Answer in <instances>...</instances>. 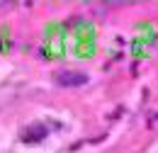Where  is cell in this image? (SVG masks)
Instances as JSON below:
<instances>
[{
	"label": "cell",
	"mask_w": 158,
	"mask_h": 153,
	"mask_svg": "<svg viewBox=\"0 0 158 153\" xmlns=\"http://www.w3.org/2000/svg\"><path fill=\"white\" fill-rule=\"evenodd\" d=\"M34 131H27L24 134V141H39V139H44L46 136V129H41V126H32Z\"/></svg>",
	"instance_id": "cell-2"
},
{
	"label": "cell",
	"mask_w": 158,
	"mask_h": 153,
	"mask_svg": "<svg viewBox=\"0 0 158 153\" xmlns=\"http://www.w3.org/2000/svg\"><path fill=\"white\" fill-rule=\"evenodd\" d=\"M54 80L61 88H80V85L88 83V76L83 71H56Z\"/></svg>",
	"instance_id": "cell-1"
}]
</instances>
